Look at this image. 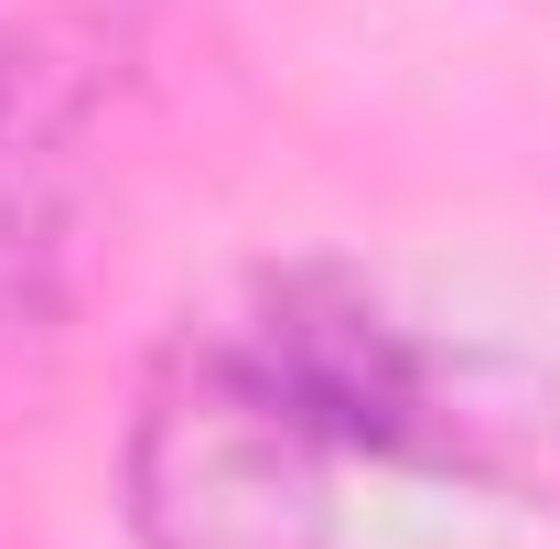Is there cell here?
<instances>
[{
    "mask_svg": "<svg viewBox=\"0 0 560 549\" xmlns=\"http://www.w3.org/2000/svg\"><path fill=\"white\" fill-rule=\"evenodd\" d=\"M346 475L550 484L528 410L486 399L335 259L259 270L140 377L119 517L140 549H335Z\"/></svg>",
    "mask_w": 560,
    "mask_h": 549,
    "instance_id": "obj_1",
    "label": "cell"
},
{
    "mask_svg": "<svg viewBox=\"0 0 560 549\" xmlns=\"http://www.w3.org/2000/svg\"><path fill=\"white\" fill-rule=\"evenodd\" d=\"M86 215V86L44 44L0 33V366L44 355L75 302Z\"/></svg>",
    "mask_w": 560,
    "mask_h": 549,
    "instance_id": "obj_2",
    "label": "cell"
}]
</instances>
